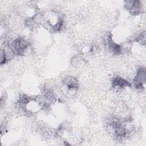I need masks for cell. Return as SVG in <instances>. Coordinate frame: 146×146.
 Returning <instances> with one entry per match:
<instances>
[{
	"instance_id": "6da1fadb",
	"label": "cell",
	"mask_w": 146,
	"mask_h": 146,
	"mask_svg": "<svg viewBox=\"0 0 146 146\" xmlns=\"http://www.w3.org/2000/svg\"><path fill=\"white\" fill-rule=\"evenodd\" d=\"M27 46L25 41L19 39L15 40L13 44V50L18 54L22 53L23 51H25Z\"/></svg>"
},
{
	"instance_id": "7a4b0ae2",
	"label": "cell",
	"mask_w": 146,
	"mask_h": 146,
	"mask_svg": "<svg viewBox=\"0 0 146 146\" xmlns=\"http://www.w3.org/2000/svg\"><path fill=\"white\" fill-rule=\"evenodd\" d=\"M136 82L135 83L137 84L136 86L137 87H143L141 82L143 83H145V71L144 69H140L139 70L138 72L137 73V76L136 78Z\"/></svg>"
},
{
	"instance_id": "277c9868",
	"label": "cell",
	"mask_w": 146,
	"mask_h": 146,
	"mask_svg": "<svg viewBox=\"0 0 146 146\" xmlns=\"http://www.w3.org/2000/svg\"><path fill=\"white\" fill-rule=\"evenodd\" d=\"M107 42H108V44L109 48L111 51H113L114 53H116V52L119 53V51H120L119 45H118V44H116L115 42H113L111 38L108 37Z\"/></svg>"
},
{
	"instance_id": "3957f363",
	"label": "cell",
	"mask_w": 146,
	"mask_h": 146,
	"mask_svg": "<svg viewBox=\"0 0 146 146\" xmlns=\"http://www.w3.org/2000/svg\"><path fill=\"white\" fill-rule=\"evenodd\" d=\"M112 84L114 87H127L131 85L128 83V82H127V80H125V79L120 77H115L113 79Z\"/></svg>"
}]
</instances>
